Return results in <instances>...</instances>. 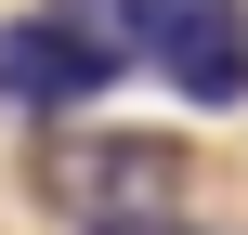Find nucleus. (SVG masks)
<instances>
[{
  "mask_svg": "<svg viewBox=\"0 0 248 235\" xmlns=\"http://www.w3.org/2000/svg\"><path fill=\"white\" fill-rule=\"evenodd\" d=\"M105 78H118V52L78 13H0V105L13 118H78Z\"/></svg>",
  "mask_w": 248,
  "mask_h": 235,
  "instance_id": "obj_2",
  "label": "nucleus"
},
{
  "mask_svg": "<svg viewBox=\"0 0 248 235\" xmlns=\"http://www.w3.org/2000/svg\"><path fill=\"white\" fill-rule=\"evenodd\" d=\"M78 26L105 52H144L196 118H235L248 105V0H92Z\"/></svg>",
  "mask_w": 248,
  "mask_h": 235,
  "instance_id": "obj_1",
  "label": "nucleus"
},
{
  "mask_svg": "<svg viewBox=\"0 0 248 235\" xmlns=\"http://www.w3.org/2000/svg\"><path fill=\"white\" fill-rule=\"evenodd\" d=\"M118 235H196V222H118Z\"/></svg>",
  "mask_w": 248,
  "mask_h": 235,
  "instance_id": "obj_4",
  "label": "nucleus"
},
{
  "mask_svg": "<svg viewBox=\"0 0 248 235\" xmlns=\"http://www.w3.org/2000/svg\"><path fill=\"white\" fill-rule=\"evenodd\" d=\"M52 183H65V209H78L92 235H118V222H183V157H170V144H78Z\"/></svg>",
  "mask_w": 248,
  "mask_h": 235,
  "instance_id": "obj_3",
  "label": "nucleus"
}]
</instances>
